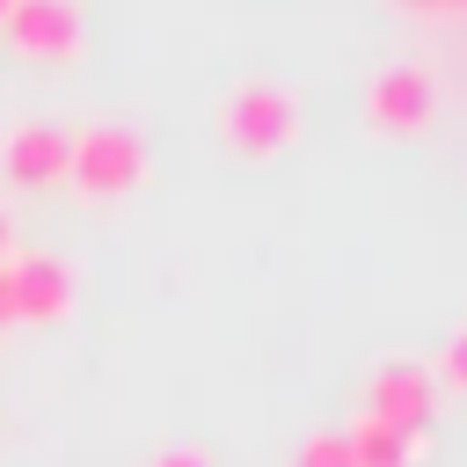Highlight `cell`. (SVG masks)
I'll return each instance as SVG.
<instances>
[{"label":"cell","instance_id":"obj_9","mask_svg":"<svg viewBox=\"0 0 467 467\" xmlns=\"http://www.w3.org/2000/svg\"><path fill=\"white\" fill-rule=\"evenodd\" d=\"M299 467H350V438L343 431H314L299 445Z\"/></svg>","mask_w":467,"mask_h":467},{"label":"cell","instance_id":"obj_12","mask_svg":"<svg viewBox=\"0 0 467 467\" xmlns=\"http://www.w3.org/2000/svg\"><path fill=\"white\" fill-rule=\"evenodd\" d=\"M153 467H204V452H161Z\"/></svg>","mask_w":467,"mask_h":467},{"label":"cell","instance_id":"obj_6","mask_svg":"<svg viewBox=\"0 0 467 467\" xmlns=\"http://www.w3.org/2000/svg\"><path fill=\"white\" fill-rule=\"evenodd\" d=\"M7 285H15V321H22V314H29V321H51V314L73 306V270H66L58 255H44V248L15 255V263H7Z\"/></svg>","mask_w":467,"mask_h":467},{"label":"cell","instance_id":"obj_1","mask_svg":"<svg viewBox=\"0 0 467 467\" xmlns=\"http://www.w3.org/2000/svg\"><path fill=\"white\" fill-rule=\"evenodd\" d=\"M146 175V139L131 131V124H88V131H73V168H66V182H80L88 197H117V190H131Z\"/></svg>","mask_w":467,"mask_h":467},{"label":"cell","instance_id":"obj_2","mask_svg":"<svg viewBox=\"0 0 467 467\" xmlns=\"http://www.w3.org/2000/svg\"><path fill=\"white\" fill-rule=\"evenodd\" d=\"M219 124H226V139H234L241 153H277V146L299 131V102H292L277 80H248V88L226 95Z\"/></svg>","mask_w":467,"mask_h":467},{"label":"cell","instance_id":"obj_10","mask_svg":"<svg viewBox=\"0 0 467 467\" xmlns=\"http://www.w3.org/2000/svg\"><path fill=\"white\" fill-rule=\"evenodd\" d=\"M438 365H445V379H452V387H467V328L445 343V358H438Z\"/></svg>","mask_w":467,"mask_h":467},{"label":"cell","instance_id":"obj_14","mask_svg":"<svg viewBox=\"0 0 467 467\" xmlns=\"http://www.w3.org/2000/svg\"><path fill=\"white\" fill-rule=\"evenodd\" d=\"M409 7H431V15H445V7H467V0H409Z\"/></svg>","mask_w":467,"mask_h":467},{"label":"cell","instance_id":"obj_4","mask_svg":"<svg viewBox=\"0 0 467 467\" xmlns=\"http://www.w3.org/2000/svg\"><path fill=\"white\" fill-rule=\"evenodd\" d=\"M0 29H7V44L22 58H73V44H80V0H15Z\"/></svg>","mask_w":467,"mask_h":467},{"label":"cell","instance_id":"obj_8","mask_svg":"<svg viewBox=\"0 0 467 467\" xmlns=\"http://www.w3.org/2000/svg\"><path fill=\"white\" fill-rule=\"evenodd\" d=\"M343 438H350V467H409V452H416V438L379 416H358Z\"/></svg>","mask_w":467,"mask_h":467},{"label":"cell","instance_id":"obj_7","mask_svg":"<svg viewBox=\"0 0 467 467\" xmlns=\"http://www.w3.org/2000/svg\"><path fill=\"white\" fill-rule=\"evenodd\" d=\"M365 109H372L379 131H423V124H431V73H423V66H387V73L372 80Z\"/></svg>","mask_w":467,"mask_h":467},{"label":"cell","instance_id":"obj_13","mask_svg":"<svg viewBox=\"0 0 467 467\" xmlns=\"http://www.w3.org/2000/svg\"><path fill=\"white\" fill-rule=\"evenodd\" d=\"M7 248H15V219L0 212V255H7Z\"/></svg>","mask_w":467,"mask_h":467},{"label":"cell","instance_id":"obj_15","mask_svg":"<svg viewBox=\"0 0 467 467\" xmlns=\"http://www.w3.org/2000/svg\"><path fill=\"white\" fill-rule=\"evenodd\" d=\"M7 7H15V0H0V22H7Z\"/></svg>","mask_w":467,"mask_h":467},{"label":"cell","instance_id":"obj_11","mask_svg":"<svg viewBox=\"0 0 467 467\" xmlns=\"http://www.w3.org/2000/svg\"><path fill=\"white\" fill-rule=\"evenodd\" d=\"M15 321V285H7V263H0V328Z\"/></svg>","mask_w":467,"mask_h":467},{"label":"cell","instance_id":"obj_3","mask_svg":"<svg viewBox=\"0 0 467 467\" xmlns=\"http://www.w3.org/2000/svg\"><path fill=\"white\" fill-rule=\"evenodd\" d=\"M0 168H7V182H22V190L66 182V168H73V131H66V124H44V117H29V124H15V131H7V146H0Z\"/></svg>","mask_w":467,"mask_h":467},{"label":"cell","instance_id":"obj_5","mask_svg":"<svg viewBox=\"0 0 467 467\" xmlns=\"http://www.w3.org/2000/svg\"><path fill=\"white\" fill-rule=\"evenodd\" d=\"M365 416H379V423L423 438V416H431V372H423L416 358H387V365L372 372V387H365Z\"/></svg>","mask_w":467,"mask_h":467}]
</instances>
